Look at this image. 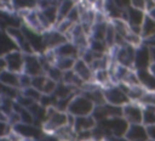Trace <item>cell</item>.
Wrapping results in <instances>:
<instances>
[{
    "instance_id": "7bdbcfd3",
    "label": "cell",
    "mask_w": 155,
    "mask_h": 141,
    "mask_svg": "<svg viewBox=\"0 0 155 141\" xmlns=\"http://www.w3.org/2000/svg\"><path fill=\"white\" fill-rule=\"evenodd\" d=\"M150 52H151V58H153V62H155V47H150Z\"/></svg>"
},
{
    "instance_id": "484cf974",
    "label": "cell",
    "mask_w": 155,
    "mask_h": 141,
    "mask_svg": "<svg viewBox=\"0 0 155 141\" xmlns=\"http://www.w3.org/2000/svg\"><path fill=\"white\" fill-rule=\"evenodd\" d=\"M140 35L143 38V41L155 38V19L151 18L149 15H147V17L144 19V23L142 26Z\"/></svg>"
},
{
    "instance_id": "f1b7e54d",
    "label": "cell",
    "mask_w": 155,
    "mask_h": 141,
    "mask_svg": "<svg viewBox=\"0 0 155 141\" xmlns=\"http://www.w3.org/2000/svg\"><path fill=\"white\" fill-rule=\"evenodd\" d=\"M145 126L155 124V106L154 105H145L143 106V122Z\"/></svg>"
},
{
    "instance_id": "4fadbf2b",
    "label": "cell",
    "mask_w": 155,
    "mask_h": 141,
    "mask_svg": "<svg viewBox=\"0 0 155 141\" xmlns=\"http://www.w3.org/2000/svg\"><path fill=\"white\" fill-rule=\"evenodd\" d=\"M92 115L94 117V119L97 122H101V120H104V119H108L111 117L122 115V107L114 106L110 103H104L102 106H96Z\"/></svg>"
},
{
    "instance_id": "603a6c76",
    "label": "cell",
    "mask_w": 155,
    "mask_h": 141,
    "mask_svg": "<svg viewBox=\"0 0 155 141\" xmlns=\"http://www.w3.org/2000/svg\"><path fill=\"white\" fill-rule=\"evenodd\" d=\"M19 74L21 73H16V72H12V70H8V69H4L0 73V81L6 84V85H10L12 88L21 89Z\"/></svg>"
},
{
    "instance_id": "277c9868",
    "label": "cell",
    "mask_w": 155,
    "mask_h": 141,
    "mask_svg": "<svg viewBox=\"0 0 155 141\" xmlns=\"http://www.w3.org/2000/svg\"><path fill=\"white\" fill-rule=\"evenodd\" d=\"M97 123L107 131L109 139L113 136H125L130 126V123L122 115L111 117V118H108V119H104Z\"/></svg>"
},
{
    "instance_id": "83f0119b",
    "label": "cell",
    "mask_w": 155,
    "mask_h": 141,
    "mask_svg": "<svg viewBox=\"0 0 155 141\" xmlns=\"http://www.w3.org/2000/svg\"><path fill=\"white\" fill-rule=\"evenodd\" d=\"M38 1L39 0H12V5H13L15 12H21V11L36 9Z\"/></svg>"
},
{
    "instance_id": "7a4b0ae2",
    "label": "cell",
    "mask_w": 155,
    "mask_h": 141,
    "mask_svg": "<svg viewBox=\"0 0 155 141\" xmlns=\"http://www.w3.org/2000/svg\"><path fill=\"white\" fill-rule=\"evenodd\" d=\"M94 107H96L94 103H93L90 98H87L84 94H81V91H80V92H78V94L73 97V100L70 101L67 112H68L69 114L74 115V117L90 115V114L93 113Z\"/></svg>"
},
{
    "instance_id": "d6986e66",
    "label": "cell",
    "mask_w": 155,
    "mask_h": 141,
    "mask_svg": "<svg viewBox=\"0 0 155 141\" xmlns=\"http://www.w3.org/2000/svg\"><path fill=\"white\" fill-rule=\"evenodd\" d=\"M56 57H71V58H79L80 57V50L73 41H65L58 47L53 50Z\"/></svg>"
},
{
    "instance_id": "6da1fadb",
    "label": "cell",
    "mask_w": 155,
    "mask_h": 141,
    "mask_svg": "<svg viewBox=\"0 0 155 141\" xmlns=\"http://www.w3.org/2000/svg\"><path fill=\"white\" fill-rule=\"evenodd\" d=\"M69 124V113L59 111L56 107L47 108V115L42 124V130L47 134H54L59 128Z\"/></svg>"
},
{
    "instance_id": "7c38bea8",
    "label": "cell",
    "mask_w": 155,
    "mask_h": 141,
    "mask_svg": "<svg viewBox=\"0 0 155 141\" xmlns=\"http://www.w3.org/2000/svg\"><path fill=\"white\" fill-rule=\"evenodd\" d=\"M57 84H58L57 81L52 80L46 74H41V75H36L31 78V86L45 95L53 94L57 88Z\"/></svg>"
},
{
    "instance_id": "f6af8a7d",
    "label": "cell",
    "mask_w": 155,
    "mask_h": 141,
    "mask_svg": "<svg viewBox=\"0 0 155 141\" xmlns=\"http://www.w3.org/2000/svg\"><path fill=\"white\" fill-rule=\"evenodd\" d=\"M0 141H12V139L8 136H4V137H0Z\"/></svg>"
},
{
    "instance_id": "74e56055",
    "label": "cell",
    "mask_w": 155,
    "mask_h": 141,
    "mask_svg": "<svg viewBox=\"0 0 155 141\" xmlns=\"http://www.w3.org/2000/svg\"><path fill=\"white\" fill-rule=\"evenodd\" d=\"M114 1H115V4L117 6H120L124 10H126V9H128L131 6V0H114Z\"/></svg>"
},
{
    "instance_id": "8d00e7d4",
    "label": "cell",
    "mask_w": 155,
    "mask_h": 141,
    "mask_svg": "<svg viewBox=\"0 0 155 141\" xmlns=\"http://www.w3.org/2000/svg\"><path fill=\"white\" fill-rule=\"evenodd\" d=\"M38 141H61L54 134H47V132H45Z\"/></svg>"
},
{
    "instance_id": "ee69618b",
    "label": "cell",
    "mask_w": 155,
    "mask_h": 141,
    "mask_svg": "<svg viewBox=\"0 0 155 141\" xmlns=\"http://www.w3.org/2000/svg\"><path fill=\"white\" fill-rule=\"evenodd\" d=\"M147 15H149V16H150L151 18H154V19H155V7H154V9L151 10V11H149V12H148Z\"/></svg>"
},
{
    "instance_id": "52a82bcc",
    "label": "cell",
    "mask_w": 155,
    "mask_h": 141,
    "mask_svg": "<svg viewBox=\"0 0 155 141\" xmlns=\"http://www.w3.org/2000/svg\"><path fill=\"white\" fill-rule=\"evenodd\" d=\"M22 30L27 38V40L29 41L33 51L38 55H41L46 51V47H45V43H44V33H39L29 27H27L25 24H22Z\"/></svg>"
},
{
    "instance_id": "9a60e30c",
    "label": "cell",
    "mask_w": 155,
    "mask_h": 141,
    "mask_svg": "<svg viewBox=\"0 0 155 141\" xmlns=\"http://www.w3.org/2000/svg\"><path fill=\"white\" fill-rule=\"evenodd\" d=\"M65 41H68L67 35L58 32L56 28H51L44 33V43L46 50H54Z\"/></svg>"
},
{
    "instance_id": "1f68e13d",
    "label": "cell",
    "mask_w": 155,
    "mask_h": 141,
    "mask_svg": "<svg viewBox=\"0 0 155 141\" xmlns=\"http://www.w3.org/2000/svg\"><path fill=\"white\" fill-rule=\"evenodd\" d=\"M131 6L148 13L155 7V0H131Z\"/></svg>"
},
{
    "instance_id": "ab89813d",
    "label": "cell",
    "mask_w": 155,
    "mask_h": 141,
    "mask_svg": "<svg viewBox=\"0 0 155 141\" xmlns=\"http://www.w3.org/2000/svg\"><path fill=\"white\" fill-rule=\"evenodd\" d=\"M147 46H149V47H155V38H153V39H148V40H144L143 41Z\"/></svg>"
},
{
    "instance_id": "cb8c5ba5",
    "label": "cell",
    "mask_w": 155,
    "mask_h": 141,
    "mask_svg": "<svg viewBox=\"0 0 155 141\" xmlns=\"http://www.w3.org/2000/svg\"><path fill=\"white\" fill-rule=\"evenodd\" d=\"M54 135L61 140V141H78V132L75 131L74 126L70 124H67L62 128H59Z\"/></svg>"
},
{
    "instance_id": "5bb4252c",
    "label": "cell",
    "mask_w": 155,
    "mask_h": 141,
    "mask_svg": "<svg viewBox=\"0 0 155 141\" xmlns=\"http://www.w3.org/2000/svg\"><path fill=\"white\" fill-rule=\"evenodd\" d=\"M24 52L21 50H15L12 52H8L5 55L6 61V69L16 72V73H23L24 70Z\"/></svg>"
},
{
    "instance_id": "836d02e7",
    "label": "cell",
    "mask_w": 155,
    "mask_h": 141,
    "mask_svg": "<svg viewBox=\"0 0 155 141\" xmlns=\"http://www.w3.org/2000/svg\"><path fill=\"white\" fill-rule=\"evenodd\" d=\"M13 131V126L5 120H0V137L8 136Z\"/></svg>"
},
{
    "instance_id": "5b68a950",
    "label": "cell",
    "mask_w": 155,
    "mask_h": 141,
    "mask_svg": "<svg viewBox=\"0 0 155 141\" xmlns=\"http://www.w3.org/2000/svg\"><path fill=\"white\" fill-rule=\"evenodd\" d=\"M103 90H104V96H105L107 103L124 107L126 103H128L131 101L128 95L124 91V89L119 84H111L107 88H103Z\"/></svg>"
},
{
    "instance_id": "4dcf8cb0",
    "label": "cell",
    "mask_w": 155,
    "mask_h": 141,
    "mask_svg": "<svg viewBox=\"0 0 155 141\" xmlns=\"http://www.w3.org/2000/svg\"><path fill=\"white\" fill-rule=\"evenodd\" d=\"M21 94V89L12 88L10 85H6L0 81V96L1 97H7V98H13L16 100Z\"/></svg>"
},
{
    "instance_id": "f907efd6",
    "label": "cell",
    "mask_w": 155,
    "mask_h": 141,
    "mask_svg": "<svg viewBox=\"0 0 155 141\" xmlns=\"http://www.w3.org/2000/svg\"><path fill=\"white\" fill-rule=\"evenodd\" d=\"M0 73H1V69H0Z\"/></svg>"
},
{
    "instance_id": "e575fe53",
    "label": "cell",
    "mask_w": 155,
    "mask_h": 141,
    "mask_svg": "<svg viewBox=\"0 0 155 141\" xmlns=\"http://www.w3.org/2000/svg\"><path fill=\"white\" fill-rule=\"evenodd\" d=\"M31 78L29 74L27 73H21L19 74V83H21V90L31 86Z\"/></svg>"
},
{
    "instance_id": "9c48e42d",
    "label": "cell",
    "mask_w": 155,
    "mask_h": 141,
    "mask_svg": "<svg viewBox=\"0 0 155 141\" xmlns=\"http://www.w3.org/2000/svg\"><path fill=\"white\" fill-rule=\"evenodd\" d=\"M147 17V13L142 10H138L136 7L130 6L128 9H126V18L125 21L128 23L130 28L132 32L140 34L142 32V26L144 23V19Z\"/></svg>"
},
{
    "instance_id": "7dc6e473",
    "label": "cell",
    "mask_w": 155,
    "mask_h": 141,
    "mask_svg": "<svg viewBox=\"0 0 155 141\" xmlns=\"http://www.w3.org/2000/svg\"><path fill=\"white\" fill-rule=\"evenodd\" d=\"M85 141H97V140H94V139H88V140H85Z\"/></svg>"
},
{
    "instance_id": "44dd1931",
    "label": "cell",
    "mask_w": 155,
    "mask_h": 141,
    "mask_svg": "<svg viewBox=\"0 0 155 141\" xmlns=\"http://www.w3.org/2000/svg\"><path fill=\"white\" fill-rule=\"evenodd\" d=\"M15 50H19L16 41L6 32V29H0V56H5Z\"/></svg>"
},
{
    "instance_id": "f35d334b",
    "label": "cell",
    "mask_w": 155,
    "mask_h": 141,
    "mask_svg": "<svg viewBox=\"0 0 155 141\" xmlns=\"http://www.w3.org/2000/svg\"><path fill=\"white\" fill-rule=\"evenodd\" d=\"M147 130H148L149 139H150V140H155V124H154V125H149V126H147Z\"/></svg>"
},
{
    "instance_id": "8fae6325",
    "label": "cell",
    "mask_w": 155,
    "mask_h": 141,
    "mask_svg": "<svg viewBox=\"0 0 155 141\" xmlns=\"http://www.w3.org/2000/svg\"><path fill=\"white\" fill-rule=\"evenodd\" d=\"M153 63L150 47L147 46L144 43L136 47V56H134V69H147L150 68Z\"/></svg>"
},
{
    "instance_id": "d4e9b609",
    "label": "cell",
    "mask_w": 155,
    "mask_h": 141,
    "mask_svg": "<svg viewBox=\"0 0 155 141\" xmlns=\"http://www.w3.org/2000/svg\"><path fill=\"white\" fill-rule=\"evenodd\" d=\"M109 22L110 21L94 22V24L92 26V29H91L90 38L97 39V40H105V35H107V29H108Z\"/></svg>"
},
{
    "instance_id": "d590c367",
    "label": "cell",
    "mask_w": 155,
    "mask_h": 141,
    "mask_svg": "<svg viewBox=\"0 0 155 141\" xmlns=\"http://www.w3.org/2000/svg\"><path fill=\"white\" fill-rule=\"evenodd\" d=\"M0 10L7 12H15L12 0H0Z\"/></svg>"
},
{
    "instance_id": "c3c4849f",
    "label": "cell",
    "mask_w": 155,
    "mask_h": 141,
    "mask_svg": "<svg viewBox=\"0 0 155 141\" xmlns=\"http://www.w3.org/2000/svg\"><path fill=\"white\" fill-rule=\"evenodd\" d=\"M0 103H1V96H0Z\"/></svg>"
},
{
    "instance_id": "e0dca14e",
    "label": "cell",
    "mask_w": 155,
    "mask_h": 141,
    "mask_svg": "<svg viewBox=\"0 0 155 141\" xmlns=\"http://www.w3.org/2000/svg\"><path fill=\"white\" fill-rule=\"evenodd\" d=\"M125 137L128 141H149L148 130L144 124H130Z\"/></svg>"
},
{
    "instance_id": "681fc988",
    "label": "cell",
    "mask_w": 155,
    "mask_h": 141,
    "mask_svg": "<svg viewBox=\"0 0 155 141\" xmlns=\"http://www.w3.org/2000/svg\"><path fill=\"white\" fill-rule=\"evenodd\" d=\"M75 1H76V2H78V1H79V0H75Z\"/></svg>"
},
{
    "instance_id": "ac0fdd59",
    "label": "cell",
    "mask_w": 155,
    "mask_h": 141,
    "mask_svg": "<svg viewBox=\"0 0 155 141\" xmlns=\"http://www.w3.org/2000/svg\"><path fill=\"white\" fill-rule=\"evenodd\" d=\"M73 70L85 81V83H92L93 81V75H94V72L92 70L91 66L85 62L81 57H79L76 61H75V64L73 67Z\"/></svg>"
},
{
    "instance_id": "b9f144b4",
    "label": "cell",
    "mask_w": 155,
    "mask_h": 141,
    "mask_svg": "<svg viewBox=\"0 0 155 141\" xmlns=\"http://www.w3.org/2000/svg\"><path fill=\"white\" fill-rule=\"evenodd\" d=\"M0 120H5V122H8V117L0 109Z\"/></svg>"
},
{
    "instance_id": "2e32d148",
    "label": "cell",
    "mask_w": 155,
    "mask_h": 141,
    "mask_svg": "<svg viewBox=\"0 0 155 141\" xmlns=\"http://www.w3.org/2000/svg\"><path fill=\"white\" fill-rule=\"evenodd\" d=\"M6 32L12 36V39L16 41L18 49L22 52H24V53H35L33 51L29 41L27 40V38H25V35H24V33H23L21 27H8L6 29Z\"/></svg>"
},
{
    "instance_id": "8992f818",
    "label": "cell",
    "mask_w": 155,
    "mask_h": 141,
    "mask_svg": "<svg viewBox=\"0 0 155 141\" xmlns=\"http://www.w3.org/2000/svg\"><path fill=\"white\" fill-rule=\"evenodd\" d=\"M13 131L19 135L23 140H30V141H38L45 131L41 126H38L35 124H28V123H17L13 125Z\"/></svg>"
},
{
    "instance_id": "30bf717a",
    "label": "cell",
    "mask_w": 155,
    "mask_h": 141,
    "mask_svg": "<svg viewBox=\"0 0 155 141\" xmlns=\"http://www.w3.org/2000/svg\"><path fill=\"white\" fill-rule=\"evenodd\" d=\"M23 73H27L30 77L45 74V69H44V64L41 62L40 55H38V53H25L24 55V70H23Z\"/></svg>"
},
{
    "instance_id": "ba28073f",
    "label": "cell",
    "mask_w": 155,
    "mask_h": 141,
    "mask_svg": "<svg viewBox=\"0 0 155 141\" xmlns=\"http://www.w3.org/2000/svg\"><path fill=\"white\" fill-rule=\"evenodd\" d=\"M122 117L130 124H143V106L139 102L130 101L122 107Z\"/></svg>"
},
{
    "instance_id": "d6a6232c",
    "label": "cell",
    "mask_w": 155,
    "mask_h": 141,
    "mask_svg": "<svg viewBox=\"0 0 155 141\" xmlns=\"http://www.w3.org/2000/svg\"><path fill=\"white\" fill-rule=\"evenodd\" d=\"M21 92H22L24 96H27V97H29V98H31L33 101H36V102H39L40 98H41V96H42V94H41L39 90H36L35 88H33V86L22 89Z\"/></svg>"
},
{
    "instance_id": "60d3db41",
    "label": "cell",
    "mask_w": 155,
    "mask_h": 141,
    "mask_svg": "<svg viewBox=\"0 0 155 141\" xmlns=\"http://www.w3.org/2000/svg\"><path fill=\"white\" fill-rule=\"evenodd\" d=\"M108 141H128L125 136H113V137H110Z\"/></svg>"
},
{
    "instance_id": "bcb514c9",
    "label": "cell",
    "mask_w": 155,
    "mask_h": 141,
    "mask_svg": "<svg viewBox=\"0 0 155 141\" xmlns=\"http://www.w3.org/2000/svg\"><path fill=\"white\" fill-rule=\"evenodd\" d=\"M149 69H150V72L155 75V62H153V63H151V66H150V68H149Z\"/></svg>"
},
{
    "instance_id": "7402d4cb",
    "label": "cell",
    "mask_w": 155,
    "mask_h": 141,
    "mask_svg": "<svg viewBox=\"0 0 155 141\" xmlns=\"http://www.w3.org/2000/svg\"><path fill=\"white\" fill-rule=\"evenodd\" d=\"M136 72L139 84L147 91H155V75L150 72V69H136Z\"/></svg>"
},
{
    "instance_id": "4316f807",
    "label": "cell",
    "mask_w": 155,
    "mask_h": 141,
    "mask_svg": "<svg viewBox=\"0 0 155 141\" xmlns=\"http://www.w3.org/2000/svg\"><path fill=\"white\" fill-rule=\"evenodd\" d=\"M75 0H62L58 5V19L57 22H61L68 17V15L71 12V10L76 6Z\"/></svg>"
},
{
    "instance_id": "ffe728a7",
    "label": "cell",
    "mask_w": 155,
    "mask_h": 141,
    "mask_svg": "<svg viewBox=\"0 0 155 141\" xmlns=\"http://www.w3.org/2000/svg\"><path fill=\"white\" fill-rule=\"evenodd\" d=\"M97 125V120L92 114L90 115H80V117H74V123L73 126L76 132L80 131H88L92 130Z\"/></svg>"
},
{
    "instance_id": "3957f363",
    "label": "cell",
    "mask_w": 155,
    "mask_h": 141,
    "mask_svg": "<svg viewBox=\"0 0 155 141\" xmlns=\"http://www.w3.org/2000/svg\"><path fill=\"white\" fill-rule=\"evenodd\" d=\"M113 60L125 67L134 69V56H136V46L130 44H124L120 46H114L109 51Z\"/></svg>"
},
{
    "instance_id": "f546056e",
    "label": "cell",
    "mask_w": 155,
    "mask_h": 141,
    "mask_svg": "<svg viewBox=\"0 0 155 141\" xmlns=\"http://www.w3.org/2000/svg\"><path fill=\"white\" fill-rule=\"evenodd\" d=\"M76 60H78V58H71V57H56L53 64H54L57 68H59L62 72H65V70L73 69V67H74Z\"/></svg>"
}]
</instances>
